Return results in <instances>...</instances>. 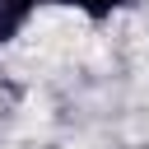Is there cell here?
I'll return each mask as SVG.
<instances>
[{"instance_id":"6da1fadb","label":"cell","mask_w":149,"mask_h":149,"mask_svg":"<svg viewBox=\"0 0 149 149\" xmlns=\"http://www.w3.org/2000/svg\"><path fill=\"white\" fill-rule=\"evenodd\" d=\"M33 5H37V0H0V42H9V37L28 23Z\"/></svg>"},{"instance_id":"7a4b0ae2","label":"cell","mask_w":149,"mask_h":149,"mask_svg":"<svg viewBox=\"0 0 149 149\" xmlns=\"http://www.w3.org/2000/svg\"><path fill=\"white\" fill-rule=\"evenodd\" d=\"M74 5H79L84 14H93V19H107V14H112L121 0H74Z\"/></svg>"}]
</instances>
